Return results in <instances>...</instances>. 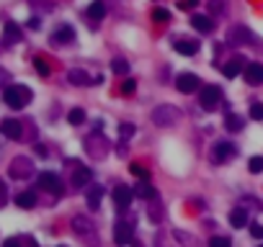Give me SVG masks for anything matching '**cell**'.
I'll list each match as a JSON object with an SVG mask.
<instances>
[{
    "instance_id": "484cf974",
    "label": "cell",
    "mask_w": 263,
    "mask_h": 247,
    "mask_svg": "<svg viewBox=\"0 0 263 247\" xmlns=\"http://www.w3.org/2000/svg\"><path fill=\"white\" fill-rule=\"evenodd\" d=\"M67 121L72 123V127H80V123L85 121V111H83V108H72V111L67 113Z\"/></svg>"
},
{
    "instance_id": "f35d334b",
    "label": "cell",
    "mask_w": 263,
    "mask_h": 247,
    "mask_svg": "<svg viewBox=\"0 0 263 247\" xmlns=\"http://www.w3.org/2000/svg\"><path fill=\"white\" fill-rule=\"evenodd\" d=\"M250 234H253L255 239H263V224H253V227H250Z\"/></svg>"
},
{
    "instance_id": "8d00e7d4",
    "label": "cell",
    "mask_w": 263,
    "mask_h": 247,
    "mask_svg": "<svg viewBox=\"0 0 263 247\" xmlns=\"http://www.w3.org/2000/svg\"><path fill=\"white\" fill-rule=\"evenodd\" d=\"M232 242L227 239V237H212L209 239V247H230Z\"/></svg>"
},
{
    "instance_id": "ac0fdd59",
    "label": "cell",
    "mask_w": 263,
    "mask_h": 247,
    "mask_svg": "<svg viewBox=\"0 0 263 247\" xmlns=\"http://www.w3.org/2000/svg\"><path fill=\"white\" fill-rule=\"evenodd\" d=\"M230 41H232V44H253V34H250V31H245L243 26H238V28H232Z\"/></svg>"
},
{
    "instance_id": "4fadbf2b",
    "label": "cell",
    "mask_w": 263,
    "mask_h": 247,
    "mask_svg": "<svg viewBox=\"0 0 263 247\" xmlns=\"http://www.w3.org/2000/svg\"><path fill=\"white\" fill-rule=\"evenodd\" d=\"M52 41L54 44H70V41H75V31H72V26H60L54 34H52Z\"/></svg>"
},
{
    "instance_id": "7a4b0ae2",
    "label": "cell",
    "mask_w": 263,
    "mask_h": 247,
    "mask_svg": "<svg viewBox=\"0 0 263 247\" xmlns=\"http://www.w3.org/2000/svg\"><path fill=\"white\" fill-rule=\"evenodd\" d=\"M3 101L11 106V108H23L28 101H31V90L28 88H23V85H8L6 90H3Z\"/></svg>"
},
{
    "instance_id": "9a60e30c",
    "label": "cell",
    "mask_w": 263,
    "mask_h": 247,
    "mask_svg": "<svg viewBox=\"0 0 263 247\" xmlns=\"http://www.w3.org/2000/svg\"><path fill=\"white\" fill-rule=\"evenodd\" d=\"M3 41L6 44H16V41H21V28H18L16 21H8L3 26Z\"/></svg>"
},
{
    "instance_id": "74e56055",
    "label": "cell",
    "mask_w": 263,
    "mask_h": 247,
    "mask_svg": "<svg viewBox=\"0 0 263 247\" xmlns=\"http://www.w3.org/2000/svg\"><path fill=\"white\" fill-rule=\"evenodd\" d=\"M178 6H181L183 11H191V8L199 6V0H178Z\"/></svg>"
},
{
    "instance_id": "2e32d148",
    "label": "cell",
    "mask_w": 263,
    "mask_h": 247,
    "mask_svg": "<svg viewBox=\"0 0 263 247\" xmlns=\"http://www.w3.org/2000/svg\"><path fill=\"white\" fill-rule=\"evenodd\" d=\"M191 26H194L196 31H201V34H209V31L214 28V21H212V16L196 13V16H191Z\"/></svg>"
},
{
    "instance_id": "d6986e66",
    "label": "cell",
    "mask_w": 263,
    "mask_h": 247,
    "mask_svg": "<svg viewBox=\"0 0 263 247\" xmlns=\"http://www.w3.org/2000/svg\"><path fill=\"white\" fill-rule=\"evenodd\" d=\"M230 224H232L235 229H243V227L248 224V211L243 209V206H238V209L230 211Z\"/></svg>"
},
{
    "instance_id": "52a82bcc",
    "label": "cell",
    "mask_w": 263,
    "mask_h": 247,
    "mask_svg": "<svg viewBox=\"0 0 263 247\" xmlns=\"http://www.w3.org/2000/svg\"><path fill=\"white\" fill-rule=\"evenodd\" d=\"M134 198V191L129 186H116L114 188V203H116V209H129V203Z\"/></svg>"
},
{
    "instance_id": "d4e9b609",
    "label": "cell",
    "mask_w": 263,
    "mask_h": 247,
    "mask_svg": "<svg viewBox=\"0 0 263 247\" xmlns=\"http://www.w3.org/2000/svg\"><path fill=\"white\" fill-rule=\"evenodd\" d=\"M243 70H245V67H243V59H232V62L224 65V75H227V77H238Z\"/></svg>"
},
{
    "instance_id": "603a6c76",
    "label": "cell",
    "mask_w": 263,
    "mask_h": 247,
    "mask_svg": "<svg viewBox=\"0 0 263 247\" xmlns=\"http://www.w3.org/2000/svg\"><path fill=\"white\" fill-rule=\"evenodd\" d=\"M72 229L78 232V234H91V232H93V224H91L88 217H75V219H72Z\"/></svg>"
},
{
    "instance_id": "ab89813d",
    "label": "cell",
    "mask_w": 263,
    "mask_h": 247,
    "mask_svg": "<svg viewBox=\"0 0 263 247\" xmlns=\"http://www.w3.org/2000/svg\"><path fill=\"white\" fill-rule=\"evenodd\" d=\"M3 247H21V242H18V239H6Z\"/></svg>"
},
{
    "instance_id": "836d02e7",
    "label": "cell",
    "mask_w": 263,
    "mask_h": 247,
    "mask_svg": "<svg viewBox=\"0 0 263 247\" xmlns=\"http://www.w3.org/2000/svg\"><path fill=\"white\" fill-rule=\"evenodd\" d=\"M250 118L253 121H263V103H250Z\"/></svg>"
},
{
    "instance_id": "d590c367",
    "label": "cell",
    "mask_w": 263,
    "mask_h": 247,
    "mask_svg": "<svg viewBox=\"0 0 263 247\" xmlns=\"http://www.w3.org/2000/svg\"><path fill=\"white\" fill-rule=\"evenodd\" d=\"M248 168H250V173H263V157H250Z\"/></svg>"
},
{
    "instance_id": "3957f363",
    "label": "cell",
    "mask_w": 263,
    "mask_h": 247,
    "mask_svg": "<svg viewBox=\"0 0 263 247\" xmlns=\"http://www.w3.org/2000/svg\"><path fill=\"white\" fill-rule=\"evenodd\" d=\"M219 101H222V90H219L217 85H207V88L199 93V103H201L204 111H214Z\"/></svg>"
},
{
    "instance_id": "4316f807",
    "label": "cell",
    "mask_w": 263,
    "mask_h": 247,
    "mask_svg": "<svg viewBox=\"0 0 263 247\" xmlns=\"http://www.w3.org/2000/svg\"><path fill=\"white\" fill-rule=\"evenodd\" d=\"M34 70L39 72L42 77H47V75L52 72V70H49V62H47L44 57H36V59H34Z\"/></svg>"
},
{
    "instance_id": "5bb4252c",
    "label": "cell",
    "mask_w": 263,
    "mask_h": 247,
    "mask_svg": "<svg viewBox=\"0 0 263 247\" xmlns=\"http://www.w3.org/2000/svg\"><path fill=\"white\" fill-rule=\"evenodd\" d=\"M67 80L72 82V85H96V80H91V75L85 70H70Z\"/></svg>"
},
{
    "instance_id": "6da1fadb",
    "label": "cell",
    "mask_w": 263,
    "mask_h": 247,
    "mask_svg": "<svg viewBox=\"0 0 263 247\" xmlns=\"http://www.w3.org/2000/svg\"><path fill=\"white\" fill-rule=\"evenodd\" d=\"M153 123H158V127H176V123L181 121V111L170 103H163L158 108H153Z\"/></svg>"
},
{
    "instance_id": "7bdbcfd3",
    "label": "cell",
    "mask_w": 263,
    "mask_h": 247,
    "mask_svg": "<svg viewBox=\"0 0 263 247\" xmlns=\"http://www.w3.org/2000/svg\"><path fill=\"white\" fill-rule=\"evenodd\" d=\"M28 26H31V28H39L42 23H39V18H31V21H28Z\"/></svg>"
},
{
    "instance_id": "e575fe53",
    "label": "cell",
    "mask_w": 263,
    "mask_h": 247,
    "mask_svg": "<svg viewBox=\"0 0 263 247\" xmlns=\"http://www.w3.org/2000/svg\"><path fill=\"white\" fill-rule=\"evenodd\" d=\"M134 90H137V80H132V77H127V80L122 82V93H124V96H132Z\"/></svg>"
},
{
    "instance_id": "5b68a950",
    "label": "cell",
    "mask_w": 263,
    "mask_h": 247,
    "mask_svg": "<svg viewBox=\"0 0 263 247\" xmlns=\"http://www.w3.org/2000/svg\"><path fill=\"white\" fill-rule=\"evenodd\" d=\"M176 88H178V93H194V90H199V77L196 75H191V72H183V75H178L176 77Z\"/></svg>"
},
{
    "instance_id": "277c9868",
    "label": "cell",
    "mask_w": 263,
    "mask_h": 247,
    "mask_svg": "<svg viewBox=\"0 0 263 247\" xmlns=\"http://www.w3.org/2000/svg\"><path fill=\"white\" fill-rule=\"evenodd\" d=\"M39 186L52 196H62V191H65L60 175H54V173H39Z\"/></svg>"
},
{
    "instance_id": "b9f144b4",
    "label": "cell",
    "mask_w": 263,
    "mask_h": 247,
    "mask_svg": "<svg viewBox=\"0 0 263 247\" xmlns=\"http://www.w3.org/2000/svg\"><path fill=\"white\" fill-rule=\"evenodd\" d=\"M3 82H8V72H6V70H0V85H3Z\"/></svg>"
},
{
    "instance_id": "f546056e",
    "label": "cell",
    "mask_w": 263,
    "mask_h": 247,
    "mask_svg": "<svg viewBox=\"0 0 263 247\" xmlns=\"http://www.w3.org/2000/svg\"><path fill=\"white\" fill-rule=\"evenodd\" d=\"M129 170H132V175H137L139 180H147V178H150V173H147V168H142V165H139V162H132V165H129Z\"/></svg>"
},
{
    "instance_id": "9c48e42d",
    "label": "cell",
    "mask_w": 263,
    "mask_h": 247,
    "mask_svg": "<svg viewBox=\"0 0 263 247\" xmlns=\"http://www.w3.org/2000/svg\"><path fill=\"white\" fill-rule=\"evenodd\" d=\"M114 242H116L119 247H124V244L132 242V224H129V222H119V224L114 227Z\"/></svg>"
},
{
    "instance_id": "7402d4cb",
    "label": "cell",
    "mask_w": 263,
    "mask_h": 247,
    "mask_svg": "<svg viewBox=\"0 0 263 247\" xmlns=\"http://www.w3.org/2000/svg\"><path fill=\"white\" fill-rule=\"evenodd\" d=\"M16 206H21V209H34L36 206V193L34 191H23L16 196Z\"/></svg>"
},
{
    "instance_id": "ba28073f",
    "label": "cell",
    "mask_w": 263,
    "mask_h": 247,
    "mask_svg": "<svg viewBox=\"0 0 263 247\" xmlns=\"http://www.w3.org/2000/svg\"><path fill=\"white\" fill-rule=\"evenodd\" d=\"M34 173V168H31V162L26 160V157H16L13 160V165H11V178H28Z\"/></svg>"
},
{
    "instance_id": "8992f818",
    "label": "cell",
    "mask_w": 263,
    "mask_h": 247,
    "mask_svg": "<svg viewBox=\"0 0 263 247\" xmlns=\"http://www.w3.org/2000/svg\"><path fill=\"white\" fill-rule=\"evenodd\" d=\"M243 77H245V82L248 85H260L263 82V65H258V62H250V65H245V70H243Z\"/></svg>"
},
{
    "instance_id": "1f68e13d",
    "label": "cell",
    "mask_w": 263,
    "mask_h": 247,
    "mask_svg": "<svg viewBox=\"0 0 263 247\" xmlns=\"http://www.w3.org/2000/svg\"><path fill=\"white\" fill-rule=\"evenodd\" d=\"M227 129H230V132H240V129H243V118L235 116V113H230V116H227Z\"/></svg>"
},
{
    "instance_id": "ee69618b",
    "label": "cell",
    "mask_w": 263,
    "mask_h": 247,
    "mask_svg": "<svg viewBox=\"0 0 263 247\" xmlns=\"http://www.w3.org/2000/svg\"><path fill=\"white\" fill-rule=\"evenodd\" d=\"M260 247H263V244H260Z\"/></svg>"
},
{
    "instance_id": "8fae6325",
    "label": "cell",
    "mask_w": 263,
    "mask_h": 247,
    "mask_svg": "<svg viewBox=\"0 0 263 247\" xmlns=\"http://www.w3.org/2000/svg\"><path fill=\"white\" fill-rule=\"evenodd\" d=\"M173 49H176L178 54H186V57H194V54L199 52V41H194V39H178L176 44H173Z\"/></svg>"
},
{
    "instance_id": "60d3db41",
    "label": "cell",
    "mask_w": 263,
    "mask_h": 247,
    "mask_svg": "<svg viewBox=\"0 0 263 247\" xmlns=\"http://www.w3.org/2000/svg\"><path fill=\"white\" fill-rule=\"evenodd\" d=\"M6 203V186H3V180H0V206Z\"/></svg>"
},
{
    "instance_id": "d6a6232c",
    "label": "cell",
    "mask_w": 263,
    "mask_h": 247,
    "mask_svg": "<svg viewBox=\"0 0 263 247\" xmlns=\"http://www.w3.org/2000/svg\"><path fill=\"white\" fill-rule=\"evenodd\" d=\"M134 132H137V127H134V123H122V127H119V139L124 142V139H129Z\"/></svg>"
},
{
    "instance_id": "e0dca14e",
    "label": "cell",
    "mask_w": 263,
    "mask_h": 247,
    "mask_svg": "<svg viewBox=\"0 0 263 247\" xmlns=\"http://www.w3.org/2000/svg\"><path fill=\"white\" fill-rule=\"evenodd\" d=\"M85 201H88V209H91V211H98V209H101V201H103V188H101V186H93V188L88 191V198H85Z\"/></svg>"
},
{
    "instance_id": "7c38bea8",
    "label": "cell",
    "mask_w": 263,
    "mask_h": 247,
    "mask_svg": "<svg viewBox=\"0 0 263 247\" xmlns=\"http://www.w3.org/2000/svg\"><path fill=\"white\" fill-rule=\"evenodd\" d=\"M232 155H235V144H232V142H217V144H214V160H217V162L230 160Z\"/></svg>"
},
{
    "instance_id": "83f0119b",
    "label": "cell",
    "mask_w": 263,
    "mask_h": 247,
    "mask_svg": "<svg viewBox=\"0 0 263 247\" xmlns=\"http://www.w3.org/2000/svg\"><path fill=\"white\" fill-rule=\"evenodd\" d=\"M111 70H114L116 75H127V72H129V62L122 59V57H116L114 62H111Z\"/></svg>"
},
{
    "instance_id": "30bf717a",
    "label": "cell",
    "mask_w": 263,
    "mask_h": 247,
    "mask_svg": "<svg viewBox=\"0 0 263 247\" xmlns=\"http://www.w3.org/2000/svg\"><path fill=\"white\" fill-rule=\"evenodd\" d=\"M0 134L8 137V139H18L23 134V129H21V123L16 118H6L3 123H0Z\"/></svg>"
},
{
    "instance_id": "f1b7e54d",
    "label": "cell",
    "mask_w": 263,
    "mask_h": 247,
    "mask_svg": "<svg viewBox=\"0 0 263 247\" xmlns=\"http://www.w3.org/2000/svg\"><path fill=\"white\" fill-rule=\"evenodd\" d=\"M153 21L165 26V23L170 21V11H165V8H155V11H153Z\"/></svg>"
},
{
    "instance_id": "44dd1931",
    "label": "cell",
    "mask_w": 263,
    "mask_h": 247,
    "mask_svg": "<svg viewBox=\"0 0 263 247\" xmlns=\"http://www.w3.org/2000/svg\"><path fill=\"white\" fill-rule=\"evenodd\" d=\"M134 196H137V198H144V201H153V198L158 196V191H155L153 186H150V183L144 180V183L134 186Z\"/></svg>"
},
{
    "instance_id": "cb8c5ba5",
    "label": "cell",
    "mask_w": 263,
    "mask_h": 247,
    "mask_svg": "<svg viewBox=\"0 0 263 247\" xmlns=\"http://www.w3.org/2000/svg\"><path fill=\"white\" fill-rule=\"evenodd\" d=\"M88 16H91L93 21H101V18L106 16V6L101 3V0H93V3L88 6Z\"/></svg>"
},
{
    "instance_id": "4dcf8cb0",
    "label": "cell",
    "mask_w": 263,
    "mask_h": 247,
    "mask_svg": "<svg viewBox=\"0 0 263 247\" xmlns=\"http://www.w3.org/2000/svg\"><path fill=\"white\" fill-rule=\"evenodd\" d=\"M209 13L212 16H217V13H224V8H227V3H224V0H209Z\"/></svg>"
},
{
    "instance_id": "ffe728a7",
    "label": "cell",
    "mask_w": 263,
    "mask_h": 247,
    "mask_svg": "<svg viewBox=\"0 0 263 247\" xmlns=\"http://www.w3.org/2000/svg\"><path fill=\"white\" fill-rule=\"evenodd\" d=\"M91 178H93V173H91V168H78L72 173V186H88L91 183Z\"/></svg>"
}]
</instances>
